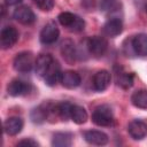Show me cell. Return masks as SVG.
<instances>
[{
  "label": "cell",
  "instance_id": "obj_1",
  "mask_svg": "<svg viewBox=\"0 0 147 147\" xmlns=\"http://www.w3.org/2000/svg\"><path fill=\"white\" fill-rule=\"evenodd\" d=\"M60 24L64 28H67L68 30L72 31V32H80L84 30L85 28V22L84 20L76 15V14H72L70 11H63L57 17Z\"/></svg>",
  "mask_w": 147,
  "mask_h": 147
},
{
  "label": "cell",
  "instance_id": "obj_2",
  "mask_svg": "<svg viewBox=\"0 0 147 147\" xmlns=\"http://www.w3.org/2000/svg\"><path fill=\"white\" fill-rule=\"evenodd\" d=\"M92 121L98 126H110L114 123V114L108 105L96 107L92 113Z\"/></svg>",
  "mask_w": 147,
  "mask_h": 147
},
{
  "label": "cell",
  "instance_id": "obj_3",
  "mask_svg": "<svg viewBox=\"0 0 147 147\" xmlns=\"http://www.w3.org/2000/svg\"><path fill=\"white\" fill-rule=\"evenodd\" d=\"M34 63L36 59L31 52H21L15 56L13 65L17 72L28 74L33 69Z\"/></svg>",
  "mask_w": 147,
  "mask_h": 147
},
{
  "label": "cell",
  "instance_id": "obj_4",
  "mask_svg": "<svg viewBox=\"0 0 147 147\" xmlns=\"http://www.w3.org/2000/svg\"><path fill=\"white\" fill-rule=\"evenodd\" d=\"M87 49L91 55L95 57H101L108 49V42L103 37L93 36L87 40Z\"/></svg>",
  "mask_w": 147,
  "mask_h": 147
},
{
  "label": "cell",
  "instance_id": "obj_5",
  "mask_svg": "<svg viewBox=\"0 0 147 147\" xmlns=\"http://www.w3.org/2000/svg\"><path fill=\"white\" fill-rule=\"evenodd\" d=\"M59 36H60V31L57 25L54 22H49L40 31L39 38L44 45H52L59 39Z\"/></svg>",
  "mask_w": 147,
  "mask_h": 147
},
{
  "label": "cell",
  "instance_id": "obj_6",
  "mask_svg": "<svg viewBox=\"0 0 147 147\" xmlns=\"http://www.w3.org/2000/svg\"><path fill=\"white\" fill-rule=\"evenodd\" d=\"M18 40V31L14 26H5L0 33V46L3 49L13 47Z\"/></svg>",
  "mask_w": 147,
  "mask_h": 147
},
{
  "label": "cell",
  "instance_id": "obj_7",
  "mask_svg": "<svg viewBox=\"0 0 147 147\" xmlns=\"http://www.w3.org/2000/svg\"><path fill=\"white\" fill-rule=\"evenodd\" d=\"M13 17L18 23L24 24V25H30L36 21V15H34L33 10L28 6L17 7L13 13Z\"/></svg>",
  "mask_w": 147,
  "mask_h": 147
},
{
  "label": "cell",
  "instance_id": "obj_8",
  "mask_svg": "<svg viewBox=\"0 0 147 147\" xmlns=\"http://www.w3.org/2000/svg\"><path fill=\"white\" fill-rule=\"evenodd\" d=\"M110 80H111V76L108 70H105V69L99 70L93 76V79H92L93 87L95 91L102 92L108 88V86L110 85Z\"/></svg>",
  "mask_w": 147,
  "mask_h": 147
},
{
  "label": "cell",
  "instance_id": "obj_9",
  "mask_svg": "<svg viewBox=\"0 0 147 147\" xmlns=\"http://www.w3.org/2000/svg\"><path fill=\"white\" fill-rule=\"evenodd\" d=\"M131 47L136 55L147 56V34L138 33L131 39Z\"/></svg>",
  "mask_w": 147,
  "mask_h": 147
},
{
  "label": "cell",
  "instance_id": "obj_10",
  "mask_svg": "<svg viewBox=\"0 0 147 147\" xmlns=\"http://www.w3.org/2000/svg\"><path fill=\"white\" fill-rule=\"evenodd\" d=\"M129 134L134 139V140H140L144 139L147 136V124L144 121L140 119H134L130 122L127 126Z\"/></svg>",
  "mask_w": 147,
  "mask_h": 147
},
{
  "label": "cell",
  "instance_id": "obj_11",
  "mask_svg": "<svg viewBox=\"0 0 147 147\" xmlns=\"http://www.w3.org/2000/svg\"><path fill=\"white\" fill-rule=\"evenodd\" d=\"M60 82L67 88H76V87H78L80 85L82 78H80V75L77 71L65 70V71H62Z\"/></svg>",
  "mask_w": 147,
  "mask_h": 147
},
{
  "label": "cell",
  "instance_id": "obj_12",
  "mask_svg": "<svg viewBox=\"0 0 147 147\" xmlns=\"http://www.w3.org/2000/svg\"><path fill=\"white\" fill-rule=\"evenodd\" d=\"M24 122L18 116H11L3 122V131L8 136H16L23 129Z\"/></svg>",
  "mask_w": 147,
  "mask_h": 147
},
{
  "label": "cell",
  "instance_id": "obj_13",
  "mask_svg": "<svg viewBox=\"0 0 147 147\" xmlns=\"http://www.w3.org/2000/svg\"><path fill=\"white\" fill-rule=\"evenodd\" d=\"M54 59L51 54H40L37 59H36V63H34V70L36 74L44 78V76L46 75V72L48 71L49 67L52 65Z\"/></svg>",
  "mask_w": 147,
  "mask_h": 147
},
{
  "label": "cell",
  "instance_id": "obj_14",
  "mask_svg": "<svg viewBox=\"0 0 147 147\" xmlns=\"http://www.w3.org/2000/svg\"><path fill=\"white\" fill-rule=\"evenodd\" d=\"M84 139H85L86 142H88L91 145H95V146H103L109 140L108 136L105 132L98 131V130L85 131L84 132Z\"/></svg>",
  "mask_w": 147,
  "mask_h": 147
},
{
  "label": "cell",
  "instance_id": "obj_15",
  "mask_svg": "<svg viewBox=\"0 0 147 147\" xmlns=\"http://www.w3.org/2000/svg\"><path fill=\"white\" fill-rule=\"evenodd\" d=\"M30 85L21 79H13L8 86H7V92L11 96H22L29 93Z\"/></svg>",
  "mask_w": 147,
  "mask_h": 147
},
{
  "label": "cell",
  "instance_id": "obj_16",
  "mask_svg": "<svg viewBox=\"0 0 147 147\" xmlns=\"http://www.w3.org/2000/svg\"><path fill=\"white\" fill-rule=\"evenodd\" d=\"M123 31V23L118 17L108 20L103 25V32L108 37H116Z\"/></svg>",
  "mask_w": 147,
  "mask_h": 147
},
{
  "label": "cell",
  "instance_id": "obj_17",
  "mask_svg": "<svg viewBox=\"0 0 147 147\" xmlns=\"http://www.w3.org/2000/svg\"><path fill=\"white\" fill-rule=\"evenodd\" d=\"M61 74H62L61 67H60L59 62H57L56 60H54L53 63H52V65L49 67L48 71H47L46 75L44 76V80H45V83H46L47 85L53 86V85H55V84L60 80Z\"/></svg>",
  "mask_w": 147,
  "mask_h": 147
},
{
  "label": "cell",
  "instance_id": "obj_18",
  "mask_svg": "<svg viewBox=\"0 0 147 147\" xmlns=\"http://www.w3.org/2000/svg\"><path fill=\"white\" fill-rule=\"evenodd\" d=\"M131 102L139 109H147V90H138L132 93Z\"/></svg>",
  "mask_w": 147,
  "mask_h": 147
},
{
  "label": "cell",
  "instance_id": "obj_19",
  "mask_svg": "<svg viewBox=\"0 0 147 147\" xmlns=\"http://www.w3.org/2000/svg\"><path fill=\"white\" fill-rule=\"evenodd\" d=\"M72 144V136L67 132H57L53 136L52 145L55 147H69Z\"/></svg>",
  "mask_w": 147,
  "mask_h": 147
},
{
  "label": "cell",
  "instance_id": "obj_20",
  "mask_svg": "<svg viewBox=\"0 0 147 147\" xmlns=\"http://www.w3.org/2000/svg\"><path fill=\"white\" fill-rule=\"evenodd\" d=\"M87 117H88V115H87L85 108H83L82 106H78V105H72L70 119H72L76 124H84L87 121Z\"/></svg>",
  "mask_w": 147,
  "mask_h": 147
},
{
  "label": "cell",
  "instance_id": "obj_21",
  "mask_svg": "<svg viewBox=\"0 0 147 147\" xmlns=\"http://www.w3.org/2000/svg\"><path fill=\"white\" fill-rule=\"evenodd\" d=\"M31 119L33 123H42L45 122L47 118H48V113H47V107L46 105H41L37 108H34L32 111H31Z\"/></svg>",
  "mask_w": 147,
  "mask_h": 147
},
{
  "label": "cell",
  "instance_id": "obj_22",
  "mask_svg": "<svg viewBox=\"0 0 147 147\" xmlns=\"http://www.w3.org/2000/svg\"><path fill=\"white\" fill-rule=\"evenodd\" d=\"M71 108H72V105L70 102L56 103L57 117H60L62 121H68L70 118V116H71Z\"/></svg>",
  "mask_w": 147,
  "mask_h": 147
},
{
  "label": "cell",
  "instance_id": "obj_23",
  "mask_svg": "<svg viewBox=\"0 0 147 147\" xmlns=\"http://www.w3.org/2000/svg\"><path fill=\"white\" fill-rule=\"evenodd\" d=\"M116 82H117L118 86H121L124 90H127L133 85V75L129 74V72H122V74L117 75Z\"/></svg>",
  "mask_w": 147,
  "mask_h": 147
},
{
  "label": "cell",
  "instance_id": "obj_24",
  "mask_svg": "<svg viewBox=\"0 0 147 147\" xmlns=\"http://www.w3.org/2000/svg\"><path fill=\"white\" fill-rule=\"evenodd\" d=\"M61 52L63 54V56L70 61L75 59V45L71 40H64L61 45Z\"/></svg>",
  "mask_w": 147,
  "mask_h": 147
},
{
  "label": "cell",
  "instance_id": "obj_25",
  "mask_svg": "<svg viewBox=\"0 0 147 147\" xmlns=\"http://www.w3.org/2000/svg\"><path fill=\"white\" fill-rule=\"evenodd\" d=\"M37 7L44 11H49L54 7V0H33Z\"/></svg>",
  "mask_w": 147,
  "mask_h": 147
},
{
  "label": "cell",
  "instance_id": "obj_26",
  "mask_svg": "<svg viewBox=\"0 0 147 147\" xmlns=\"http://www.w3.org/2000/svg\"><path fill=\"white\" fill-rule=\"evenodd\" d=\"M117 0H101L100 1V7L102 10H111L116 7Z\"/></svg>",
  "mask_w": 147,
  "mask_h": 147
},
{
  "label": "cell",
  "instance_id": "obj_27",
  "mask_svg": "<svg viewBox=\"0 0 147 147\" xmlns=\"http://www.w3.org/2000/svg\"><path fill=\"white\" fill-rule=\"evenodd\" d=\"M17 146H28V147H37L39 146V144L37 141H34L33 139H23L21 141L17 142Z\"/></svg>",
  "mask_w": 147,
  "mask_h": 147
},
{
  "label": "cell",
  "instance_id": "obj_28",
  "mask_svg": "<svg viewBox=\"0 0 147 147\" xmlns=\"http://www.w3.org/2000/svg\"><path fill=\"white\" fill-rule=\"evenodd\" d=\"M5 2L8 6H15V5H18L20 2H22V0H5Z\"/></svg>",
  "mask_w": 147,
  "mask_h": 147
},
{
  "label": "cell",
  "instance_id": "obj_29",
  "mask_svg": "<svg viewBox=\"0 0 147 147\" xmlns=\"http://www.w3.org/2000/svg\"><path fill=\"white\" fill-rule=\"evenodd\" d=\"M146 13H147V5H146Z\"/></svg>",
  "mask_w": 147,
  "mask_h": 147
}]
</instances>
